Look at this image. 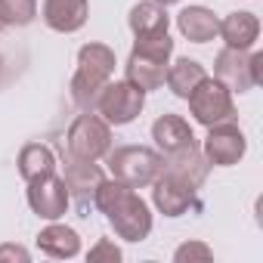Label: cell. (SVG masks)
I'll return each mask as SVG.
<instances>
[{"instance_id": "cell-1", "label": "cell", "mask_w": 263, "mask_h": 263, "mask_svg": "<svg viewBox=\"0 0 263 263\" xmlns=\"http://www.w3.org/2000/svg\"><path fill=\"white\" fill-rule=\"evenodd\" d=\"M93 208H99L108 220V226L115 229L118 238L124 241H143L152 232V211L149 204L137 195V189H130L121 180H102L96 195H93Z\"/></svg>"}, {"instance_id": "cell-2", "label": "cell", "mask_w": 263, "mask_h": 263, "mask_svg": "<svg viewBox=\"0 0 263 263\" xmlns=\"http://www.w3.org/2000/svg\"><path fill=\"white\" fill-rule=\"evenodd\" d=\"M115 50L105 44H84L78 50V71L71 78V102L81 108H93L96 93L111 81L115 74Z\"/></svg>"}, {"instance_id": "cell-3", "label": "cell", "mask_w": 263, "mask_h": 263, "mask_svg": "<svg viewBox=\"0 0 263 263\" xmlns=\"http://www.w3.org/2000/svg\"><path fill=\"white\" fill-rule=\"evenodd\" d=\"M108 171L115 180L127 183L130 189H146L158 180V174L164 171V155L146 146H121V149H108Z\"/></svg>"}, {"instance_id": "cell-4", "label": "cell", "mask_w": 263, "mask_h": 263, "mask_svg": "<svg viewBox=\"0 0 263 263\" xmlns=\"http://www.w3.org/2000/svg\"><path fill=\"white\" fill-rule=\"evenodd\" d=\"M143 105H146V93H143L137 84H130V81L124 78V81H108V84L96 93L90 111H96V115H99L102 121H108L111 127H124V124H130V121L140 118Z\"/></svg>"}, {"instance_id": "cell-5", "label": "cell", "mask_w": 263, "mask_h": 263, "mask_svg": "<svg viewBox=\"0 0 263 263\" xmlns=\"http://www.w3.org/2000/svg\"><path fill=\"white\" fill-rule=\"evenodd\" d=\"M111 149V124L102 121L96 111H84L71 121L68 137H65V152L74 158L87 161H102Z\"/></svg>"}, {"instance_id": "cell-6", "label": "cell", "mask_w": 263, "mask_h": 263, "mask_svg": "<svg viewBox=\"0 0 263 263\" xmlns=\"http://www.w3.org/2000/svg\"><path fill=\"white\" fill-rule=\"evenodd\" d=\"M214 74L232 93H248L257 84H263V53L223 47L217 53V59H214Z\"/></svg>"}, {"instance_id": "cell-7", "label": "cell", "mask_w": 263, "mask_h": 263, "mask_svg": "<svg viewBox=\"0 0 263 263\" xmlns=\"http://www.w3.org/2000/svg\"><path fill=\"white\" fill-rule=\"evenodd\" d=\"M189 111L198 124L214 127L223 121H235V102H232V90L226 84H220L217 78H204L192 93H189Z\"/></svg>"}, {"instance_id": "cell-8", "label": "cell", "mask_w": 263, "mask_h": 263, "mask_svg": "<svg viewBox=\"0 0 263 263\" xmlns=\"http://www.w3.org/2000/svg\"><path fill=\"white\" fill-rule=\"evenodd\" d=\"M201 152H204V158L214 167H232V164H238L245 158L248 140H245L241 127L235 121H223V124L208 127V137L201 143Z\"/></svg>"}, {"instance_id": "cell-9", "label": "cell", "mask_w": 263, "mask_h": 263, "mask_svg": "<svg viewBox=\"0 0 263 263\" xmlns=\"http://www.w3.org/2000/svg\"><path fill=\"white\" fill-rule=\"evenodd\" d=\"M152 201L164 217H183L189 208H198V189L180 180L171 171H161L152 183Z\"/></svg>"}, {"instance_id": "cell-10", "label": "cell", "mask_w": 263, "mask_h": 263, "mask_svg": "<svg viewBox=\"0 0 263 263\" xmlns=\"http://www.w3.org/2000/svg\"><path fill=\"white\" fill-rule=\"evenodd\" d=\"M68 189L59 174H47L37 180H28V204L41 220H59L68 211Z\"/></svg>"}, {"instance_id": "cell-11", "label": "cell", "mask_w": 263, "mask_h": 263, "mask_svg": "<svg viewBox=\"0 0 263 263\" xmlns=\"http://www.w3.org/2000/svg\"><path fill=\"white\" fill-rule=\"evenodd\" d=\"M62 180H65L68 195H74L87 208V204H93V195H96L99 183L105 180V174H102V167L96 161L74 158V155L62 152Z\"/></svg>"}, {"instance_id": "cell-12", "label": "cell", "mask_w": 263, "mask_h": 263, "mask_svg": "<svg viewBox=\"0 0 263 263\" xmlns=\"http://www.w3.org/2000/svg\"><path fill=\"white\" fill-rule=\"evenodd\" d=\"M44 25L59 31V34H74L87 25L90 4L87 0H44Z\"/></svg>"}, {"instance_id": "cell-13", "label": "cell", "mask_w": 263, "mask_h": 263, "mask_svg": "<svg viewBox=\"0 0 263 263\" xmlns=\"http://www.w3.org/2000/svg\"><path fill=\"white\" fill-rule=\"evenodd\" d=\"M152 140H155V146H158V152L164 158L177 155V152H183V149H189V146L198 143L195 134H192V127H189V121L180 118V115H161V118H155Z\"/></svg>"}, {"instance_id": "cell-14", "label": "cell", "mask_w": 263, "mask_h": 263, "mask_svg": "<svg viewBox=\"0 0 263 263\" xmlns=\"http://www.w3.org/2000/svg\"><path fill=\"white\" fill-rule=\"evenodd\" d=\"M217 34H220V37L226 41V47H232V50H251V47L257 44V37H260V19H257L254 13H248V10H235V13H229V16L220 22Z\"/></svg>"}, {"instance_id": "cell-15", "label": "cell", "mask_w": 263, "mask_h": 263, "mask_svg": "<svg viewBox=\"0 0 263 263\" xmlns=\"http://www.w3.org/2000/svg\"><path fill=\"white\" fill-rule=\"evenodd\" d=\"M164 171L177 174L180 180H186L189 186H195V189H198V186L208 180L211 161L204 158L201 146L195 143V146H189V149H183V152H177V155H167V158H164Z\"/></svg>"}, {"instance_id": "cell-16", "label": "cell", "mask_w": 263, "mask_h": 263, "mask_svg": "<svg viewBox=\"0 0 263 263\" xmlns=\"http://www.w3.org/2000/svg\"><path fill=\"white\" fill-rule=\"evenodd\" d=\"M37 248L47 254V257H56V260H71L78 257L81 251V235L65 226V223H50L37 232Z\"/></svg>"}, {"instance_id": "cell-17", "label": "cell", "mask_w": 263, "mask_h": 263, "mask_svg": "<svg viewBox=\"0 0 263 263\" xmlns=\"http://www.w3.org/2000/svg\"><path fill=\"white\" fill-rule=\"evenodd\" d=\"M177 28L186 41L192 44H208L217 37V28H220V19L208 10V7H186L180 10L177 16Z\"/></svg>"}, {"instance_id": "cell-18", "label": "cell", "mask_w": 263, "mask_h": 263, "mask_svg": "<svg viewBox=\"0 0 263 263\" xmlns=\"http://www.w3.org/2000/svg\"><path fill=\"white\" fill-rule=\"evenodd\" d=\"M167 65H171V62H158V59H149V56H140V53L130 50L124 71H127V81H130V84H137L143 93H149V90L164 87Z\"/></svg>"}, {"instance_id": "cell-19", "label": "cell", "mask_w": 263, "mask_h": 263, "mask_svg": "<svg viewBox=\"0 0 263 263\" xmlns=\"http://www.w3.org/2000/svg\"><path fill=\"white\" fill-rule=\"evenodd\" d=\"M208 78V71H204V65L198 62V59H177L174 65H167V74H164V84H167V90L174 93V96H180V99H189V93L201 84Z\"/></svg>"}, {"instance_id": "cell-20", "label": "cell", "mask_w": 263, "mask_h": 263, "mask_svg": "<svg viewBox=\"0 0 263 263\" xmlns=\"http://www.w3.org/2000/svg\"><path fill=\"white\" fill-rule=\"evenodd\" d=\"M127 25H130V31H134V37L137 34H155V31H167L171 28V16H167V7L155 4V0H140V4L130 10Z\"/></svg>"}, {"instance_id": "cell-21", "label": "cell", "mask_w": 263, "mask_h": 263, "mask_svg": "<svg viewBox=\"0 0 263 263\" xmlns=\"http://www.w3.org/2000/svg\"><path fill=\"white\" fill-rule=\"evenodd\" d=\"M16 164H19V174H22L25 183H28V180H37V177H47V174H56V167H59L56 152H53L50 146H44V143H28V146H22Z\"/></svg>"}, {"instance_id": "cell-22", "label": "cell", "mask_w": 263, "mask_h": 263, "mask_svg": "<svg viewBox=\"0 0 263 263\" xmlns=\"http://www.w3.org/2000/svg\"><path fill=\"white\" fill-rule=\"evenodd\" d=\"M134 53L149 56V59H158V62H171V56H174V41H171L167 31L137 34V41H134Z\"/></svg>"}, {"instance_id": "cell-23", "label": "cell", "mask_w": 263, "mask_h": 263, "mask_svg": "<svg viewBox=\"0 0 263 263\" xmlns=\"http://www.w3.org/2000/svg\"><path fill=\"white\" fill-rule=\"evenodd\" d=\"M0 16H4L7 28H25L37 19V4L34 0H0Z\"/></svg>"}, {"instance_id": "cell-24", "label": "cell", "mask_w": 263, "mask_h": 263, "mask_svg": "<svg viewBox=\"0 0 263 263\" xmlns=\"http://www.w3.org/2000/svg\"><path fill=\"white\" fill-rule=\"evenodd\" d=\"M214 257V251L204 245V241H186V245H180L177 251H174V260L177 263H192V260H211Z\"/></svg>"}, {"instance_id": "cell-25", "label": "cell", "mask_w": 263, "mask_h": 263, "mask_svg": "<svg viewBox=\"0 0 263 263\" xmlns=\"http://www.w3.org/2000/svg\"><path fill=\"white\" fill-rule=\"evenodd\" d=\"M87 260H90V263H102V260H108V263H118V260H121V248H118L115 241H108V238H99V241L90 248Z\"/></svg>"}, {"instance_id": "cell-26", "label": "cell", "mask_w": 263, "mask_h": 263, "mask_svg": "<svg viewBox=\"0 0 263 263\" xmlns=\"http://www.w3.org/2000/svg\"><path fill=\"white\" fill-rule=\"evenodd\" d=\"M28 251L22 245H0V260H19V263H28Z\"/></svg>"}, {"instance_id": "cell-27", "label": "cell", "mask_w": 263, "mask_h": 263, "mask_svg": "<svg viewBox=\"0 0 263 263\" xmlns=\"http://www.w3.org/2000/svg\"><path fill=\"white\" fill-rule=\"evenodd\" d=\"M155 4H161V7H171V4H180V0H155Z\"/></svg>"}, {"instance_id": "cell-28", "label": "cell", "mask_w": 263, "mask_h": 263, "mask_svg": "<svg viewBox=\"0 0 263 263\" xmlns=\"http://www.w3.org/2000/svg\"><path fill=\"white\" fill-rule=\"evenodd\" d=\"M0 81H4V56H0Z\"/></svg>"}, {"instance_id": "cell-29", "label": "cell", "mask_w": 263, "mask_h": 263, "mask_svg": "<svg viewBox=\"0 0 263 263\" xmlns=\"http://www.w3.org/2000/svg\"><path fill=\"white\" fill-rule=\"evenodd\" d=\"M4 28H7V22H4V16H0V31H4Z\"/></svg>"}]
</instances>
